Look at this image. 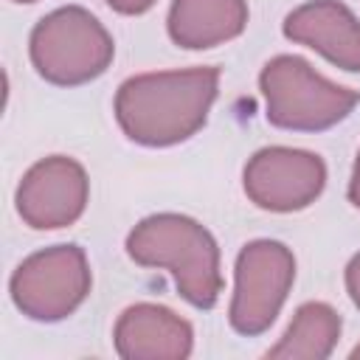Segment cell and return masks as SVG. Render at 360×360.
Wrapping results in <instances>:
<instances>
[{"mask_svg": "<svg viewBox=\"0 0 360 360\" xmlns=\"http://www.w3.org/2000/svg\"><path fill=\"white\" fill-rule=\"evenodd\" d=\"M219 90L211 65L127 79L115 93V121L141 146H174L200 132Z\"/></svg>", "mask_w": 360, "mask_h": 360, "instance_id": "6da1fadb", "label": "cell"}, {"mask_svg": "<svg viewBox=\"0 0 360 360\" xmlns=\"http://www.w3.org/2000/svg\"><path fill=\"white\" fill-rule=\"evenodd\" d=\"M127 253L141 267L169 270L177 292L197 309H211L222 292L219 245L205 225L183 214H152L127 236Z\"/></svg>", "mask_w": 360, "mask_h": 360, "instance_id": "7a4b0ae2", "label": "cell"}, {"mask_svg": "<svg viewBox=\"0 0 360 360\" xmlns=\"http://www.w3.org/2000/svg\"><path fill=\"white\" fill-rule=\"evenodd\" d=\"M259 90L267 121L290 132L329 129L360 104V90L329 82L307 59L292 53L273 56L262 68Z\"/></svg>", "mask_w": 360, "mask_h": 360, "instance_id": "3957f363", "label": "cell"}, {"mask_svg": "<svg viewBox=\"0 0 360 360\" xmlns=\"http://www.w3.org/2000/svg\"><path fill=\"white\" fill-rule=\"evenodd\" d=\"M28 51L45 82L56 87H79L110 68L115 42L87 8L62 6L34 25Z\"/></svg>", "mask_w": 360, "mask_h": 360, "instance_id": "277c9868", "label": "cell"}, {"mask_svg": "<svg viewBox=\"0 0 360 360\" xmlns=\"http://www.w3.org/2000/svg\"><path fill=\"white\" fill-rule=\"evenodd\" d=\"M90 264L79 245H53L31 253L11 273L8 292L14 307L42 323L73 315L90 295Z\"/></svg>", "mask_w": 360, "mask_h": 360, "instance_id": "5b68a950", "label": "cell"}, {"mask_svg": "<svg viewBox=\"0 0 360 360\" xmlns=\"http://www.w3.org/2000/svg\"><path fill=\"white\" fill-rule=\"evenodd\" d=\"M295 281V256L276 239L248 242L233 267L228 321L233 332L256 338L273 326Z\"/></svg>", "mask_w": 360, "mask_h": 360, "instance_id": "8992f818", "label": "cell"}, {"mask_svg": "<svg viewBox=\"0 0 360 360\" xmlns=\"http://www.w3.org/2000/svg\"><path fill=\"white\" fill-rule=\"evenodd\" d=\"M242 186L248 200L264 211H301L321 197L326 186V163L307 149L264 146L248 158Z\"/></svg>", "mask_w": 360, "mask_h": 360, "instance_id": "52a82bcc", "label": "cell"}, {"mask_svg": "<svg viewBox=\"0 0 360 360\" xmlns=\"http://www.w3.org/2000/svg\"><path fill=\"white\" fill-rule=\"evenodd\" d=\"M90 197V180L79 160L51 155L37 160L17 186V211L34 231H56L73 225Z\"/></svg>", "mask_w": 360, "mask_h": 360, "instance_id": "ba28073f", "label": "cell"}, {"mask_svg": "<svg viewBox=\"0 0 360 360\" xmlns=\"http://www.w3.org/2000/svg\"><path fill=\"white\" fill-rule=\"evenodd\" d=\"M284 37L318 51L335 68L360 73V20L340 0H307L284 17Z\"/></svg>", "mask_w": 360, "mask_h": 360, "instance_id": "9c48e42d", "label": "cell"}, {"mask_svg": "<svg viewBox=\"0 0 360 360\" xmlns=\"http://www.w3.org/2000/svg\"><path fill=\"white\" fill-rule=\"evenodd\" d=\"M112 343L124 360H186L194 349V329L169 307L132 304L118 315Z\"/></svg>", "mask_w": 360, "mask_h": 360, "instance_id": "30bf717a", "label": "cell"}, {"mask_svg": "<svg viewBox=\"0 0 360 360\" xmlns=\"http://www.w3.org/2000/svg\"><path fill=\"white\" fill-rule=\"evenodd\" d=\"M248 25V0H172L169 37L186 51H205L236 39Z\"/></svg>", "mask_w": 360, "mask_h": 360, "instance_id": "8fae6325", "label": "cell"}, {"mask_svg": "<svg viewBox=\"0 0 360 360\" xmlns=\"http://www.w3.org/2000/svg\"><path fill=\"white\" fill-rule=\"evenodd\" d=\"M343 321L323 301H307L295 309L284 338L267 352L270 360H326L340 338Z\"/></svg>", "mask_w": 360, "mask_h": 360, "instance_id": "7c38bea8", "label": "cell"}, {"mask_svg": "<svg viewBox=\"0 0 360 360\" xmlns=\"http://www.w3.org/2000/svg\"><path fill=\"white\" fill-rule=\"evenodd\" d=\"M346 292H349L352 304L360 309V253H354L346 264Z\"/></svg>", "mask_w": 360, "mask_h": 360, "instance_id": "4fadbf2b", "label": "cell"}, {"mask_svg": "<svg viewBox=\"0 0 360 360\" xmlns=\"http://www.w3.org/2000/svg\"><path fill=\"white\" fill-rule=\"evenodd\" d=\"M112 11H118V14H129V17H135V14H143V11H149L158 0H104Z\"/></svg>", "mask_w": 360, "mask_h": 360, "instance_id": "5bb4252c", "label": "cell"}, {"mask_svg": "<svg viewBox=\"0 0 360 360\" xmlns=\"http://www.w3.org/2000/svg\"><path fill=\"white\" fill-rule=\"evenodd\" d=\"M349 202L354 208H360V152H357V160H354V169H352V180H349Z\"/></svg>", "mask_w": 360, "mask_h": 360, "instance_id": "9a60e30c", "label": "cell"}, {"mask_svg": "<svg viewBox=\"0 0 360 360\" xmlns=\"http://www.w3.org/2000/svg\"><path fill=\"white\" fill-rule=\"evenodd\" d=\"M352 357H360V346H354V349H352Z\"/></svg>", "mask_w": 360, "mask_h": 360, "instance_id": "2e32d148", "label": "cell"}, {"mask_svg": "<svg viewBox=\"0 0 360 360\" xmlns=\"http://www.w3.org/2000/svg\"><path fill=\"white\" fill-rule=\"evenodd\" d=\"M14 3H37V0H14Z\"/></svg>", "mask_w": 360, "mask_h": 360, "instance_id": "e0dca14e", "label": "cell"}]
</instances>
